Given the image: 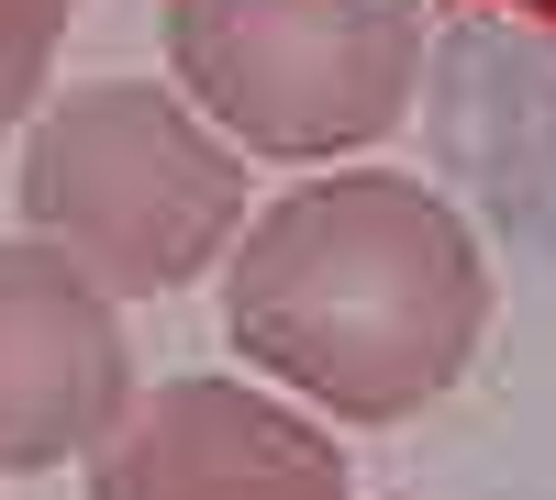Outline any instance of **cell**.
Here are the masks:
<instances>
[{"label": "cell", "instance_id": "5", "mask_svg": "<svg viewBox=\"0 0 556 500\" xmlns=\"http://www.w3.org/2000/svg\"><path fill=\"white\" fill-rule=\"evenodd\" d=\"M434 133L501 234L556 256V0H445Z\"/></svg>", "mask_w": 556, "mask_h": 500}, {"label": "cell", "instance_id": "6", "mask_svg": "<svg viewBox=\"0 0 556 500\" xmlns=\"http://www.w3.org/2000/svg\"><path fill=\"white\" fill-rule=\"evenodd\" d=\"M89 500H356L334 434L245 379H167L89 457Z\"/></svg>", "mask_w": 556, "mask_h": 500}, {"label": "cell", "instance_id": "4", "mask_svg": "<svg viewBox=\"0 0 556 500\" xmlns=\"http://www.w3.org/2000/svg\"><path fill=\"white\" fill-rule=\"evenodd\" d=\"M134 412V356L112 290L67 245L0 234V478L101 457Z\"/></svg>", "mask_w": 556, "mask_h": 500}, {"label": "cell", "instance_id": "7", "mask_svg": "<svg viewBox=\"0 0 556 500\" xmlns=\"http://www.w3.org/2000/svg\"><path fill=\"white\" fill-rule=\"evenodd\" d=\"M67 12L78 0H0V133L45 101V67H56V44H67Z\"/></svg>", "mask_w": 556, "mask_h": 500}, {"label": "cell", "instance_id": "1", "mask_svg": "<svg viewBox=\"0 0 556 500\" xmlns=\"http://www.w3.org/2000/svg\"><path fill=\"white\" fill-rule=\"evenodd\" d=\"M223 334L334 423H412L490 334V256L445 190L401 167H334L267 201L223 256Z\"/></svg>", "mask_w": 556, "mask_h": 500}, {"label": "cell", "instance_id": "3", "mask_svg": "<svg viewBox=\"0 0 556 500\" xmlns=\"http://www.w3.org/2000/svg\"><path fill=\"white\" fill-rule=\"evenodd\" d=\"M156 44L178 101L278 167L379 145L434 67L424 0H156Z\"/></svg>", "mask_w": 556, "mask_h": 500}, {"label": "cell", "instance_id": "2", "mask_svg": "<svg viewBox=\"0 0 556 500\" xmlns=\"http://www.w3.org/2000/svg\"><path fill=\"white\" fill-rule=\"evenodd\" d=\"M23 222L67 245L112 300H156L212 279L245 245V145L156 78H89L23 133Z\"/></svg>", "mask_w": 556, "mask_h": 500}]
</instances>
